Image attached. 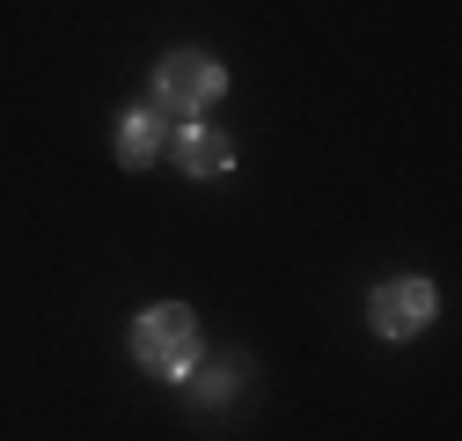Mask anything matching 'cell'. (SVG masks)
<instances>
[{
  "instance_id": "cell-4",
  "label": "cell",
  "mask_w": 462,
  "mask_h": 441,
  "mask_svg": "<svg viewBox=\"0 0 462 441\" xmlns=\"http://www.w3.org/2000/svg\"><path fill=\"white\" fill-rule=\"evenodd\" d=\"M169 155H177V170L199 177V184H213V177L236 170V140H227L220 126H206V118H184L177 133H169Z\"/></svg>"
},
{
  "instance_id": "cell-5",
  "label": "cell",
  "mask_w": 462,
  "mask_h": 441,
  "mask_svg": "<svg viewBox=\"0 0 462 441\" xmlns=\"http://www.w3.org/2000/svg\"><path fill=\"white\" fill-rule=\"evenodd\" d=\"M169 133H177V126H169V110H154V103H125L110 140H118V162H125V170H147V162L169 155Z\"/></svg>"
},
{
  "instance_id": "cell-3",
  "label": "cell",
  "mask_w": 462,
  "mask_h": 441,
  "mask_svg": "<svg viewBox=\"0 0 462 441\" xmlns=\"http://www.w3.org/2000/svg\"><path fill=\"white\" fill-rule=\"evenodd\" d=\"M433 316H440V287L426 280V272H396V280H382V287L367 295V331L389 339V346L419 339Z\"/></svg>"
},
{
  "instance_id": "cell-6",
  "label": "cell",
  "mask_w": 462,
  "mask_h": 441,
  "mask_svg": "<svg viewBox=\"0 0 462 441\" xmlns=\"http://www.w3.org/2000/svg\"><path fill=\"white\" fill-rule=\"evenodd\" d=\"M199 390H206V405H220V398H227V390H236V375H227V368H213V375H206V382H199Z\"/></svg>"
},
{
  "instance_id": "cell-2",
  "label": "cell",
  "mask_w": 462,
  "mask_h": 441,
  "mask_svg": "<svg viewBox=\"0 0 462 441\" xmlns=\"http://www.w3.org/2000/svg\"><path fill=\"white\" fill-rule=\"evenodd\" d=\"M227 96V67L213 60V52L206 44H177V52H162V60H154V110H169V118H206V110Z\"/></svg>"
},
{
  "instance_id": "cell-1",
  "label": "cell",
  "mask_w": 462,
  "mask_h": 441,
  "mask_svg": "<svg viewBox=\"0 0 462 441\" xmlns=\"http://www.w3.org/2000/svg\"><path fill=\"white\" fill-rule=\"evenodd\" d=\"M133 361H140L154 382H184V375H199V361H206V346H199V316H191L184 302H154V309H140V316H133Z\"/></svg>"
}]
</instances>
